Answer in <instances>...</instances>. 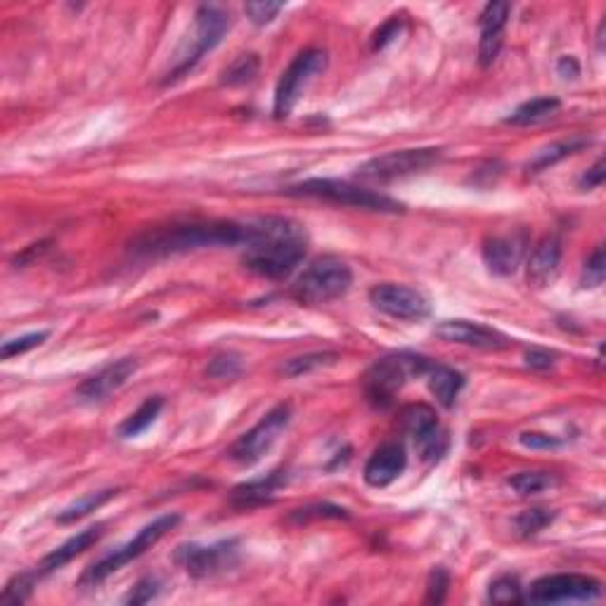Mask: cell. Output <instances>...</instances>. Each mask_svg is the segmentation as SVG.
<instances>
[{"label":"cell","instance_id":"52a82bcc","mask_svg":"<svg viewBox=\"0 0 606 606\" xmlns=\"http://www.w3.org/2000/svg\"><path fill=\"white\" fill-rule=\"evenodd\" d=\"M227 29H230V13H227V10H223L220 5L199 7L195 13V31H192L190 43H187L185 53H180L176 66L168 72L167 84L178 81L185 74L192 72L197 62L202 60L204 55L211 53V50L223 41Z\"/></svg>","mask_w":606,"mask_h":606},{"label":"cell","instance_id":"f546056e","mask_svg":"<svg viewBox=\"0 0 606 606\" xmlns=\"http://www.w3.org/2000/svg\"><path fill=\"white\" fill-rule=\"evenodd\" d=\"M258 66H261V62H258L256 55H239L237 60L232 62L226 72H223V78H220V81L226 86L251 84L256 78V74H258Z\"/></svg>","mask_w":606,"mask_h":606},{"label":"cell","instance_id":"ffe728a7","mask_svg":"<svg viewBox=\"0 0 606 606\" xmlns=\"http://www.w3.org/2000/svg\"><path fill=\"white\" fill-rule=\"evenodd\" d=\"M102 533H105V523H97V526H90V529L81 530L78 535L69 538L65 545H60L57 550H53L48 557L43 559L41 566H38L36 571V576H48V573L60 571L62 566L69 564L72 559H76L78 554H84L86 550H90V547L96 545V542L102 538Z\"/></svg>","mask_w":606,"mask_h":606},{"label":"cell","instance_id":"6da1fadb","mask_svg":"<svg viewBox=\"0 0 606 606\" xmlns=\"http://www.w3.org/2000/svg\"><path fill=\"white\" fill-rule=\"evenodd\" d=\"M244 266L268 279H285L297 270L308 249L301 223L282 216L244 223Z\"/></svg>","mask_w":606,"mask_h":606},{"label":"cell","instance_id":"bcb514c9","mask_svg":"<svg viewBox=\"0 0 606 606\" xmlns=\"http://www.w3.org/2000/svg\"><path fill=\"white\" fill-rule=\"evenodd\" d=\"M526 365L533 369H550L554 365V358L547 351H529L526 353Z\"/></svg>","mask_w":606,"mask_h":606},{"label":"cell","instance_id":"ba28073f","mask_svg":"<svg viewBox=\"0 0 606 606\" xmlns=\"http://www.w3.org/2000/svg\"><path fill=\"white\" fill-rule=\"evenodd\" d=\"M325 66H328V53L320 48L303 50L291 60V65L279 76L278 88H275L273 112L278 119L289 116L291 109L297 107V102L306 93V88L316 81V76L325 72Z\"/></svg>","mask_w":606,"mask_h":606},{"label":"cell","instance_id":"9a60e30c","mask_svg":"<svg viewBox=\"0 0 606 606\" xmlns=\"http://www.w3.org/2000/svg\"><path fill=\"white\" fill-rule=\"evenodd\" d=\"M436 337L450 341V344L471 346V348H483V351H500V348H507L511 344L507 334L470 320L440 322L436 328Z\"/></svg>","mask_w":606,"mask_h":606},{"label":"cell","instance_id":"4fadbf2b","mask_svg":"<svg viewBox=\"0 0 606 606\" xmlns=\"http://www.w3.org/2000/svg\"><path fill=\"white\" fill-rule=\"evenodd\" d=\"M176 564L183 566L190 576L207 578L218 571L230 569L237 561V542L223 540L218 545H180L176 550Z\"/></svg>","mask_w":606,"mask_h":606},{"label":"cell","instance_id":"60d3db41","mask_svg":"<svg viewBox=\"0 0 606 606\" xmlns=\"http://www.w3.org/2000/svg\"><path fill=\"white\" fill-rule=\"evenodd\" d=\"M400 29H403V19L400 17H391L387 25H381L379 29L375 31V36H372V50H381L387 48L389 43H393L399 38Z\"/></svg>","mask_w":606,"mask_h":606},{"label":"cell","instance_id":"7bdbcfd3","mask_svg":"<svg viewBox=\"0 0 606 606\" xmlns=\"http://www.w3.org/2000/svg\"><path fill=\"white\" fill-rule=\"evenodd\" d=\"M519 443L523 448H530V450H554V448L561 446V440L554 439L550 434H538V431H526V434L519 436Z\"/></svg>","mask_w":606,"mask_h":606},{"label":"cell","instance_id":"484cf974","mask_svg":"<svg viewBox=\"0 0 606 606\" xmlns=\"http://www.w3.org/2000/svg\"><path fill=\"white\" fill-rule=\"evenodd\" d=\"M588 143L590 140H585V137H571V140H564V143L550 145V147L540 149V152H538V155L529 161V167L526 168H529V173L545 171V168L554 167L557 161L566 159V157H571V155H576L578 149H582Z\"/></svg>","mask_w":606,"mask_h":606},{"label":"cell","instance_id":"f1b7e54d","mask_svg":"<svg viewBox=\"0 0 606 606\" xmlns=\"http://www.w3.org/2000/svg\"><path fill=\"white\" fill-rule=\"evenodd\" d=\"M507 486L521 498H530V495H540L545 490H552L559 486V479L550 471H521V474L511 476Z\"/></svg>","mask_w":606,"mask_h":606},{"label":"cell","instance_id":"f35d334b","mask_svg":"<svg viewBox=\"0 0 606 606\" xmlns=\"http://www.w3.org/2000/svg\"><path fill=\"white\" fill-rule=\"evenodd\" d=\"M31 588H34V576H29V573L13 578V581L5 585V590H3L0 601H5V604H22V601L29 600Z\"/></svg>","mask_w":606,"mask_h":606},{"label":"cell","instance_id":"836d02e7","mask_svg":"<svg viewBox=\"0 0 606 606\" xmlns=\"http://www.w3.org/2000/svg\"><path fill=\"white\" fill-rule=\"evenodd\" d=\"M313 519H348V511L344 507L329 505V502H318V505H308L297 510L289 517V521L294 523H308Z\"/></svg>","mask_w":606,"mask_h":606},{"label":"cell","instance_id":"7a4b0ae2","mask_svg":"<svg viewBox=\"0 0 606 606\" xmlns=\"http://www.w3.org/2000/svg\"><path fill=\"white\" fill-rule=\"evenodd\" d=\"M242 239L244 226L239 223H176L137 235L131 242V251L136 256L161 258L207 247H237Z\"/></svg>","mask_w":606,"mask_h":606},{"label":"cell","instance_id":"d6a6232c","mask_svg":"<svg viewBox=\"0 0 606 606\" xmlns=\"http://www.w3.org/2000/svg\"><path fill=\"white\" fill-rule=\"evenodd\" d=\"M552 519L554 514L550 510L521 511L517 517V521H514V529H517V533L521 535V538H529V535L540 533L542 529H547V526L552 523Z\"/></svg>","mask_w":606,"mask_h":606},{"label":"cell","instance_id":"1f68e13d","mask_svg":"<svg viewBox=\"0 0 606 606\" xmlns=\"http://www.w3.org/2000/svg\"><path fill=\"white\" fill-rule=\"evenodd\" d=\"M417 446V452H419V458L424 460V462H439L443 455L448 452V434L446 429L436 427L434 431H429L424 439L415 440Z\"/></svg>","mask_w":606,"mask_h":606},{"label":"cell","instance_id":"f6af8a7d","mask_svg":"<svg viewBox=\"0 0 606 606\" xmlns=\"http://www.w3.org/2000/svg\"><path fill=\"white\" fill-rule=\"evenodd\" d=\"M557 74L566 81H573V78L581 76V65H578L576 57H571V55H564V57H559L557 62Z\"/></svg>","mask_w":606,"mask_h":606},{"label":"cell","instance_id":"9c48e42d","mask_svg":"<svg viewBox=\"0 0 606 606\" xmlns=\"http://www.w3.org/2000/svg\"><path fill=\"white\" fill-rule=\"evenodd\" d=\"M440 149L419 147V149H399V152H387L375 159L365 161L358 168V178L368 183H391L396 178H405L412 173H422L440 161Z\"/></svg>","mask_w":606,"mask_h":606},{"label":"cell","instance_id":"4316f807","mask_svg":"<svg viewBox=\"0 0 606 606\" xmlns=\"http://www.w3.org/2000/svg\"><path fill=\"white\" fill-rule=\"evenodd\" d=\"M116 495H119V488H105V490H97V493L84 495V498H78L76 502H72L66 510H62L60 514H57V521L60 523L78 521V519L88 517L90 511H96L100 510L102 505H107L109 500H114Z\"/></svg>","mask_w":606,"mask_h":606},{"label":"cell","instance_id":"8fae6325","mask_svg":"<svg viewBox=\"0 0 606 606\" xmlns=\"http://www.w3.org/2000/svg\"><path fill=\"white\" fill-rule=\"evenodd\" d=\"M369 303L393 320L422 322L431 316V303L422 291L408 285H396V282H381L372 287Z\"/></svg>","mask_w":606,"mask_h":606},{"label":"cell","instance_id":"5bb4252c","mask_svg":"<svg viewBox=\"0 0 606 606\" xmlns=\"http://www.w3.org/2000/svg\"><path fill=\"white\" fill-rule=\"evenodd\" d=\"M526 247H529V235L526 230L507 232V235H493L483 242V263L488 270L500 278L514 275L521 266L523 256H526Z\"/></svg>","mask_w":606,"mask_h":606},{"label":"cell","instance_id":"30bf717a","mask_svg":"<svg viewBox=\"0 0 606 606\" xmlns=\"http://www.w3.org/2000/svg\"><path fill=\"white\" fill-rule=\"evenodd\" d=\"M289 419H291L289 405H278V408H273V410L268 412L254 429H249L247 434H242L235 443H232L230 450H227L230 460H235L237 464L258 462V460L275 446V440H278L279 434L285 431Z\"/></svg>","mask_w":606,"mask_h":606},{"label":"cell","instance_id":"d590c367","mask_svg":"<svg viewBox=\"0 0 606 606\" xmlns=\"http://www.w3.org/2000/svg\"><path fill=\"white\" fill-rule=\"evenodd\" d=\"M50 332H31V334H25V337H17V339H10L3 344V348H0V358L3 360H10V358L15 356H22V353L31 351V348H36V346H41L43 341L48 339Z\"/></svg>","mask_w":606,"mask_h":606},{"label":"cell","instance_id":"603a6c76","mask_svg":"<svg viewBox=\"0 0 606 606\" xmlns=\"http://www.w3.org/2000/svg\"><path fill=\"white\" fill-rule=\"evenodd\" d=\"M161 410H164V399H161V396L147 399L136 412H131V415L121 422L119 436L121 439H136V436H140L157 422V417H159Z\"/></svg>","mask_w":606,"mask_h":606},{"label":"cell","instance_id":"3957f363","mask_svg":"<svg viewBox=\"0 0 606 606\" xmlns=\"http://www.w3.org/2000/svg\"><path fill=\"white\" fill-rule=\"evenodd\" d=\"M429 368H431V360L415 353L381 358L365 372V396L375 408H389L396 393L405 387V381L412 377H424Z\"/></svg>","mask_w":606,"mask_h":606},{"label":"cell","instance_id":"7c38bea8","mask_svg":"<svg viewBox=\"0 0 606 606\" xmlns=\"http://www.w3.org/2000/svg\"><path fill=\"white\" fill-rule=\"evenodd\" d=\"M601 597V582L581 573H557L545 576L530 585L529 601L535 604H559V601H592Z\"/></svg>","mask_w":606,"mask_h":606},{"label":"cell","instance_id":"74e56055","mask_svg":"<svg viewBox=\"0 0 606 606\" xmlns=\"http://www.w3.org/2000/svg\"><path fill=\"white\" fill-rule=\"evenodd\" d=\"M285 10V3H270V0H256V3H247L244 13L254 22L256 26L270 25L279 13Z\"/></svg>","mask_w":606,"mask_h":606},{"label":"cell","instance_id":"277c9868","mask_svg":"<svg viewBox=\"0 0 606 606\" xmlns=\"http://www.w3.org/2000/svg\"><path fill=\"white\" fill-rule=\"evenodd\" d=\"M287 195L313 197V199H322V202L344 204V207L365 208V211H379V214H399V211H403V204L391 199V197L368 190V187H360V185L346 183V180H303V183L298 185H291Z\"/></svg>","mask_w":606,"mask_h":606},{"label":"cell","instance_id":"5b68a950","mask_svg":"<svg viewBox=\"0 0 606 606\" xmlns=\"http://www.w3.org/2000/svg\"><path fill=\"white\" fill-rule=\"evenodd\" d=\"M353 285V270L351 266L337 256H320L310 263L298 279L291 287L294 298L301 303H329L334 298H341Z\"/></svg>","mask_w":606,"mask_h":606},{"label":"cell","instance_id":"ab89813d","mask_svg":"<svg viewBox=\"0 0 606 606\" xmlns=\"http://www.w3.org/2000/svg\"><path fill=\"white\" fill-rule=\"evenodd\" d=\"M448 588H450V578H448L446 571L443 569L431 571L427 585V604H440V601L446 600Z\"/></svg>","mask_w":606,"mask_h":606},{"label":"cell","instance_id":"e0dca14e","mask_svg":"<svg viewBox=\"0 0 606 606\" xmlns=\"http://www.w3.org/2000/svg\"><path fill=\"white\" fill-rule=\"evenodd\" d=\"M136 369H137L136 358H121L116 363L107 365V368H102L100 372H96L93 377H88V379L78 387L76 391L78 399L90 400V403L105 400L107 396H112L114 391H119L126 381L136 375Z\"/></svg>","mask_w":606,"mask_h":606},{"label":"cell","instance_id":"4dcf8cb0","mask_svg":"<svg viewBox=\"0 0 606 606\" xmlns=\"http://www.w3.org/2000/svg\"><path fill=\"white\" fill-rule=\"evenodd\" d=\"M488 600L495 604H519L523 601V588L517 576H500L490 582Z\"/></svg>","mask_w":606,"mask_h":606},{"label":"cell","instance_id":"d4e9b609","mask_svg":"<svg viewBox=\"0 0 606 606\" xmlns=\"http://www.w3.org/2000/svg\"><path fill=\"white\" fill-rule=\"evenodd\" d=\"M559 107H561V102H559L557 97H535V100L519 105V107L514 109V114L507 119V124L511 126L538 124V121H545L550 119L552 114H557Z\"/></svg>","mask_w":606,"mask_h":606},{"label":"cell","instance_id":"8992f818","mask_svg":"<svg viewBox=\"0 0 606 606\" xmlns=\"http://www.w3.org/2000/svg\"><path fill=\"white\" fill-rule=\"evenodd\" d=\"M178 523H180L178 514H164V517L155 519V521L147 523L145 529L137 530V535L133 538V540H128L126 545L116 547V550L109 552L107 557H102L100 561H96L93 566H88V569L84 571L81 581H78V585H81V588H96V585H100V582L107 581L112 573H116L119 569H124L126 564H131L133 559L143 557L147 550H152V547H155L157 542H159L161 538L168 533V530L176 529Z\"/></svg>","mask_w":606,"mask_h":606},{"label":"cell","instance_id":"44dd1931","mask_svg":"<svg viewBox=\"0 0 606 606\" xmlns=\"http://www.w3.org/2000/svg\"><path fill=\"white\" fill-rule=\"evenodd\" d=\"M424 377H427V384H429V391H431V396H434V399L439 400L443 408H452L455 400H458L460 391L464 389L462 372L448 368V365L431 363V368H429V372Z\"/></svg>","mask_w":606,"mask_h":606},{"label":"cell","instance_id":"ac0fdd59","mask_svg":"<svg viewBox=\"0 0 606 606\" xmlns=\"http://www.w3.org/2000/svg\"><path fill=\"white\" fill-rule=\"evenodd\" d=\"M405 467H408V452L403 443H384L365 464L363 479L372 488H387L403 474Z\"/></svg>","mask_w":606,"mask_h":606},{"label":"cell","instance_id":"2e32d148","mask_svg":"<svg viewBox=\"0 0 606 606\" xmlns=\"http://www.w3.org/2000/svg\"><path fill=\"white\" fill-rule=\"evenodd\" d=\"M511 5L493 0L483 7L479 26H481V41H479V62L481 66H490L498 60L502 43H505V26L510 19Z\"/></svg>","mask_w":606,"mask_h":606},{"label":"cell","instance_id":"cb8c5ba5","mask_svg":"<svg viewBox=\"0 0 606 606\" xmlns=\"http://www.w3.org/2000/svg\"><path fill=\"white\" fill-rule=\"evenodd\" d=\"M400 422H403L405 434L410 436L412 440H419L429 431H434L439 427V417H436L434 408H429L424 403H415L405 408L403 415H400Z\"/></svg>","mask_w":606,"mask_h":606},{"label":"cell","instance_id":"e575fe53","mask_svg":"<svg viewBox=\"0 0 606 606\" xmlns=\"http://www.w3.org/2000/svg\"><path fill=\"white\" fill-rule=\"evenodd\" d=\"M606 278V261H604V249L597 247L594 254L590 256L585 266H582V275H581V287L582 289H597L600 285H604Z\"/></svg>","mask_w":606,"mask_h":606},{"label":"cell","instance_id":"b9f144b4","mask_svg":"<svg viewBox=\"0 0 606 606\" xmlns=\"http://www.w3.org/2000/svg\"><path fill=\"white\" fill-rule=\"evenodd\" d=\"M159 594V581L155 578H145L131 590V594L126 597V604H147Z\"/></svg>","mask_w":606,"mask_h":606},{"label":"cell","instance_id":"d6986e66","mask_svg":"<svg viewBox=\"0 0 606 606\" xmlns=\"http://www.w3.org/2000/svg\"><path fill=\"white\" fill-rule=\"evenodd\" d=\"M559 266H561V239L547 235L530 251L529 282L535 289H547L557 279Z\"/></svg>","mask_w":606,"mask_h":606},{"label":"cell","instance_id":"83f0119b","mask_svg":"<svg viewBox=\"0 0 606 606\" xmlns=\"http://www.w3.org/2000/svg\"><path fill=\"white\" fill-rule=\"evenodd\" d=\"M339 360V353L332 351H322V353H306V356H297L289 358L285 363L279 365V375L285 377H301V375H310V372H316L320 368H329Z\"/></svg>","mask_w":606,"mask_h":606},{"label":"cell","instance_id":"ee69618b","mask_svg":"<svg viewBox=\"0 0 606 606\" xmlns=\"http://www.w3.org/2000/svg\"><path fill=\"white\" fill-rule=\"evenodd\" d=\"M604 176H606L604 159H600L592 168H590L588 173H585V176H582L581 187H582V190H594V187H600V185L604 183Z\"/></svg>","mask_w":606,"mask_h":606},{"label":"cell","instance_id":"7402d4cb","mask_svg":"<svg viewBox=\"0 0 606 606\" xmlns=\"http://www.w3.org/2000/svg\"><path fill=\"white\" fill-rule=\"evenodd\" d=\"M285 471H273V474L263 476V479H254L249 483H242L232 490V500L242 507L261 505L266 500L273 498L279 488L285 486Z\"/></svg>","mask_w":606,"mask_h":606},{"label":"cell","instance_id":"8d00e7d4","mask_svg":"<svg viewBox=\"0 0 606 606\" xmlns=\"http://www.w3.org/2000/svg\"><path fill=\"white\" fill-rule=\"evenodd\" d=\"M239 372H242V360L235 353H218L207 368V375L214 379H232Z\"/></svg>","mask_w":606,"mask_h":606}]
</instances>
